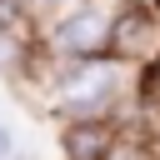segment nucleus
Returning a JSON list of instances; mask_svg holds the SVG:
<instances>
[{
	"instance_id": "nucleus-6",
	"label": "nucleus",
	"mask_w": 160,
	"mask_h": 160,
	"mask_svg": "<svg viewBox=\"0 0 160 160\" xmlns=\"http://www.w3.org/2000/svg\"><path fill=\"white\" fill-rule=\"evenodd\" d=\"M105 160H160V140L145 135V130H135V125H120V135H115V145H110Z\"/></svg>"
},
{
	"instance_id": "nucleus-8",
	"label": "nucleus",
	"mask_w": 160,
	"mask_h": 160,
	"mask_svg": "<svg viewBox=\"0 0 160 160\" xmlns=\"http://www.w3.org/2000/svg\"><path fill=\"white\" fill-rule=\"evenodd\" d=\"M15 160H35V155H30V150H15Z\"/></svg>"
},
{
	"instance_id": "nucleus-2",
	"label": "nucleus",
	"mask_w": 160,
	"mask_h": 160,
	"mask_svg": "<svg viewBox=\"0 0 160 160\" xmlns=\"http://www.w3.org/2000/svg\"><path fill=\"white\" fill-rule=\"evenodd\" d=\"M110 30H115V5L105 0H90V5H75L65 15H55L45 25V40L40 50L60 65H80V60H100L110 55Z\"/></svg>"
},
{
	"instance_id": "nucleus-7",
	"label": "nucleus",
	"mask_w": 160,
	"mask_h": 160,
	"mask_svg": "<svg viewBox=\"0 0 160 160\" xmlns=\"http://www.w3.org/2000/svg\"><path fill=\"white\" fill-rule=\"evenodd\" d=\"M25 5H30V15H35V20H45V25H50L55 15L75 10V5H90V0H25Z\"/></svg>"
},
{
	"instance_id": "nucleus-10",
	"label": "nucleus",
	"mask_w": 160,
	"mask_h": 160,
	"mask_svg": "<svg viewBox=\"0 0 160 160\" xmlns=\"http://www.w3.org/2000/svg\"><path fill=\"white\" fill-rule=\"evenodd\" d=\"M0 125H5V120H0Z\"/></svg>"
},
{
	"instance_id": "nucleus-9",
	"label": "nucleus",
	"mask_w": 160,
	"mask_h": 160,
	"mask_svg": "<svg viewBox=\"0 0 160 160\" xmlns=\"http://www.w3.org/2000/svg\"><path fill=\"white\" fill-rule=\"evenodd\" d=\"M150 5H155V10H160V0H150Z\"/></svg>"
},
{
	"instance_id": "nucleus-4",
	"label": "nucleus",
	"mask_w": 160,
	"mask_h": 160,
	"mask_svg": "<svg viewBox=\"0 0 160 160\" xmlns=\"http://www.w3.org/2000/svg\"><path fill=\"white\" fill-rule=\"evenodd\" d=\"M120 125H60V155L65 160H105Z\"/></svg>"
},
{
	"instance_id": "nucleus-1",
	"label": "nucleus",
	"mask_w": 160,
	"mask_h": 160,
	"mask_svg": "<svg viewBox=\"0 0 160 160\" xmlns=\"http://www.w3.org/2000/svg\"><path fill=\"white\" fill-rule=\"evenodd\" d=\"M135 85H140V70L120 65L115 55L80 60V65L50 60L45 110L60 125H120L135 110Z\"/></svg>"
},
{
	"instance_id": "nucleus-3",
	"label": "nucleus",
	"mask_w": 160,
	"mask_h": 160,
	"mask_svg": "<svg viewBox=\"0 0 160 160\" xmlns=\"http://www.w3.org/2000/svg\"><path fill=\"white\" fill-rule=\"evenodd\" d=\"M110 55L130 70H145L160 60V10L150 0H125L115 5V30H110Z\"/></svg>"
},
{
	"instance_id": "nucleus-5",
	"label": "nucleus",
	"mask_w": 160,
	"mask_h": 160,
	"mask_svg": "<svg viewBox=\"0 0 160 160\" xmlns=\"http://www.w3.org/2000/svg\"><path fill=\"white\" fill-rule=\"evenodd\" d=\"M120 125H135V130H145V135H155V140H160V60L140 70V85H135V110H130Z\"/></svg>"
}]
</instances>
